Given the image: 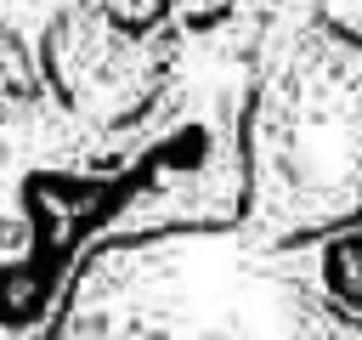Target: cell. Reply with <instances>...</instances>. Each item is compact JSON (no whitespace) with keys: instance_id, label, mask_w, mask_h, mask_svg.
Wrapping results in <instances>:
<instances>
[{"instance_id":"obj_1","label":"cell","mask_w":362,"mask_h":340,"mask_svg":"<svg viewBox=\"0 0 362 340\" xmlns=\"http://www.w3.org/2000/svg\"><path fill=\"white\" fill-rule=\"evenodd\" d=\"M288 266L339 323L362 329V204L345 221H328L322 232L300 238L288 249Z\"/></svg>"},{"instance_id":"obj_2","label":"cell","mask_w":362,"mask_h":340,"mask_svg":"<svg viewBox=\"0 0 362 340\" xmlns=\"http://www.w3.org/2000/svg\"><path fill=\"white\" fill-rule=\"evenodd\" d=\"M322 11L339 23V34H351L362 45V0H322Z\"/></svg>"},{"instance_id":"obj_3","label":"cell","mask_w":362,"mask_h":340,"mask_svg":"<svg viewBox=\"0 0 362 340\" xmlns=\"http://www.w3.org/2000/svg\"><path fill=\"white\" fill-rule=\"evenodd\" d=\"M153 6H158V0H113V11H119V17H147Z\"/></svg>"}]
</instances>
